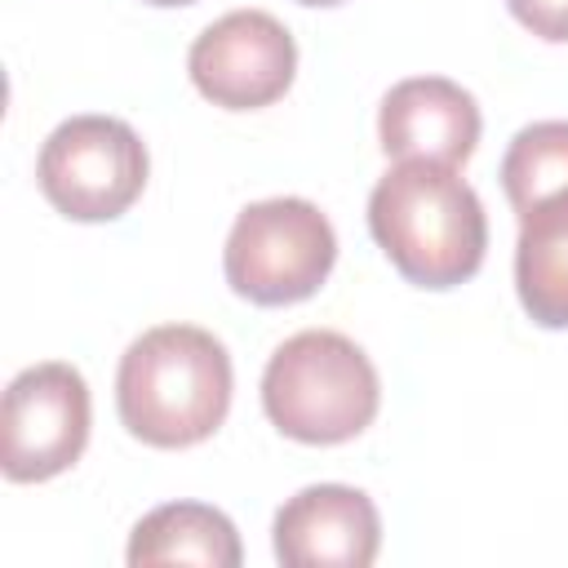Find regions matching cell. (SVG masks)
<instances>
[{
    "mask_svg": "<svg viewBox=\"0 0 568 568\" xmlns=\"http://www.w3.org/2000/svg\"><path fill=\"white\" fill-rule=\"evenodd\" d=\"M377 404V368L346 333L306 328L266 359L262 408L271 426L297 444H346L373 426Z\"/></svg>",
    "mask_w": 568,
    "mask_h": 568,
    "instance_id": "obj_3",
    "label": "cell"
},
{
    "mask_svg": "<svg viewBox=\"0 0 568 568\" xmlns=\"http://www.w3.org/2000/svg\"><path fill=\"white\" fill-rule=\"evenodd\" d=\"M337 262L333 222L302 195L248 204L222 248L226 284L257 306H293L320 293Z\"/></svg>",
    "mask_w": 568,
    "mask_h": 568,
    "instance_id": "obj_4",
    "label": "cell"
},
{
    "mask_svg": "<svg viewBox=\"0 0 568 568\" xmlns=\"http://www.w3.org/2000/svg\"><path fill=\"white\" fill-rule=\"evenodd\" d=\"M146 146L115 115H71L40 146V191L71 222H111L146 186Z\"/></svg>",
    "mask_w": 568,
    "mask_h": 568,
    "instance_id": "obj_5",
    "label": "cell"
},
{
    "mask_svg": "<svg viewBox=\"0 0 568 568\" xmlns=\"http://www.w3.org/2000/svg\"><path fill=\"white\" fill-rule=\"evenodd\" d=\"M377 138L390 160H435L457 169L479 142V106L457 80L413 75L382 98Z\"/></svg>",
    "mask_w": 568,
    "mask_h": 568,
    "instance_id": "obj_9",
    "label": "cell"
},
{
    "mask_svg": "<svg viewBox=\"0 0 568 568\" xmlns=\"http://www.w3.org/2000/svg\"><path fill=\"white\" fill-rule=\"evenodd\" d=\"M519 27H528L537 40L568 44V0H506Z\"/></svg>",
    "mask_w": 568,
    "mask_h": 568,
    "instance_id": "obj_13",
    "label": "cell"
},
{
    "mask_svg": "<svg viewBox=\"0 0 568 568\" xmlns=\"http://www.w3.org/2000/svg\"><path fill=\"white\" fill-rule=\"evenodd\" d=\"M368 231L390 266L417 288L466 284L484 266L488 217L453 164L395 160L368 195Z\"/></svg>",
    "mask_w": 568,
    "mask_h": 568,
    "instance_id": "obj_1",
    "label": "cell"
},
{
    "mask_svg": "<svg viewBox=\"0 0 568 568\" xmlns=\"http://www.w3.org/2000/svg\"><path fill=\"white\" fill-rule=\"evenodd\" d=\"M244 546L235 524L204 501H169L138 519L129 537V564H209V568H240Z\"/></svg>",
    "mask_w": 568,
    "mask_h": 568,
    "instance_id": "obj_10",
    "label": "cell"
},
{
    "mask_svg": "<svg viewBox=\"0 0 568 568\" xmlns=\"http://www.w3.org/2000/svg\"><path fill=\"white\" fill-rule=\"evenodd\" d=\"M275 559L288 568H368L382 546V519L368 493L311 484L275 510Z\"/></svg>",
    "mask_w": 568,
    "mask_h": 568,
    "instance_id": "obj_8",
    "label": "cell"
},
{
    "mask_svg": "<svg viewBox=\"0 0 568 568\" xmlns=\"http://www.w3.org/2000/svg\"><path fill=\"white\" fill-rule=\"evenodd\" d=\"M191 84L226 111H257L288 93L297 71V44L266 9H231L209 22L186 53Z\"/></svg>",
    "mask_w": 568,
    "mask_h": 568,
    "instance_id": "obj_7",
    "label": "cell"
},
{
    "mask_svg": "<svg viewBox=\"0 0 568 568\" xmlns=\"http://www.w3.org/2000/svg\"><path fill=\"white\" fill-rule=\"evenodd\" d=\"M115 408L133 439L151 448H191L209 439L231 408V355L195 324L146 328L120 355Z\"/></svg>",
    "mask_w": 568,
    "mask_h": 568,
    "instance_id": "obj_2",
    "label": "cell"
},
{
    "mask_svg": "<svg viewBox=\"0 0 568 568\" xmlns=\"http://www.w3.org/2000/svg\"><path fill=\"white\" fill-rule=\"evenodd\" d=\"M501 191L519 217L568 200V120H537L510 138L501 155Z\"/></svg>",
    "mask_w": 568,
    "mask_h": 568,
    "instance_id": "obj_12",
    "label": "cell"
},
{
    "mask_svg": "<svg viewBox=\"0 0 568 568\" xmlns=\"http://www.w3.org/2000/svg\"><path fill=\"white\" fill-rule=\"evenodd\" d=\"M89 444V386L80 368L44 359L22 368L0 404V470L13 484H40L80 462Z\"/></svg>",
    "mask_w": 568,
    "mask_h": 568,
    "instance_id": "obj_6",
    "label": "cell"
},
{
    "mask_svg": "<svg viewBox=\"0 0 568 568\" xmlns=\"http://www.w3.org/2000/svg\"><path fill=\"white\" fill-rule=\"evenodd\" d=\"M515 288L541 328H568V200L519 217Z\"/></svg>",
    "mask_w": 568,
    "mask_h": 568,
    "instance_id": "obj_11",
    "label": "cell"
},
{
    "mask_svg": "<svg viewBox=\"0 0 568 568\" xmlns=\"http://www.w3.org/2000/svg\"><path fill=\"white\" fill-rule=\"evenodd\" d=\"M146 4H155V9H178V4H195V0H146Z\"/></svg>",
    "mask_w": 568,
    "mask_h": 568,
    "instance_id": "obj_14",
    "label": "cell"
},
{
    "mask_svg": "<svg viewBox=\"0 0 568 568\" xmlns=\"http://www.w3.org/2000/svg\"><path fill=\"white\" fill-rule=\"evenodd\" d=\"M297 4H315V9H333V4H346V0H297Z\"/></svg>",
    "mask_w": 568,
    "mask_h": 568,
    "instance_id": "obj_15",
    "label": "cell"
}]
</instances>
